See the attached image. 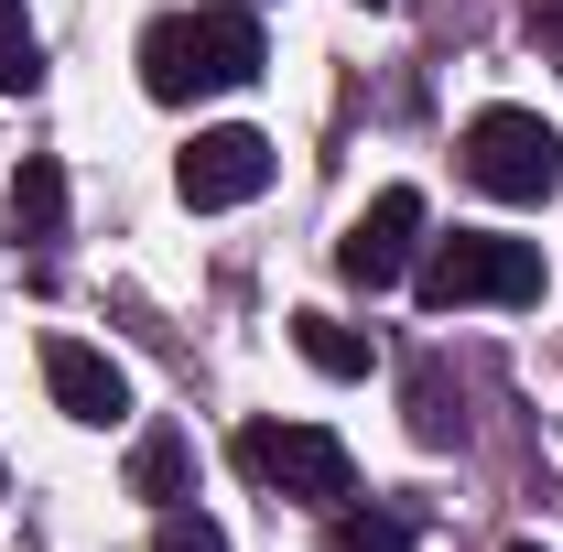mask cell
<instances>
[{
    "instance_id": "1",
    "label": "cell",
    "mask_w": 563,
    "mask_h": 552,
    "mask_svg": "<svg viewBox=\"0 0 563 552\" xmlns=\"http://www.w3.org/2000/svg\"><path fill=\"white\" fill-rule=\"evenodd\" d=\"M272 66L261 55V22L250 11H163L152 33H141V87L163 98V109H196V98H217V87H250V76Z\"/></svg>"
},
{
    "instance_id": "2",
    "label": "cell",
    "mask_w": 563,
    "mask_h": 552,
    "mask_svg": "<svg viewBox=\"0 0 563 552\" xmlns=\"http://www.w3.org/2000/svg\"><path fill=\"white\" fill-rule=\"evenodd\" d=\"M455 152H466V185L498 196V207H542V196L563 185V131L542 120V109H477Z\"/></svg>"
},
{
    "instance_id": "3",
    "label": "cell",
    "mask_w": 563,
    "mask_h": 552,
    "mask_svg": "<svg viewBox=\"0 0 563 552\" xmlns=\"http://www.w3.org/2000/svg\"><path fill=\"white\" fill-rule=\"evenodd\" d=\"M422 303L455 314V303H542V250L531 239H498V228H455L422 250Z\"/></svg>"
},
{
    "instance_id": "4",
    "label": "cell",
    "mask_w": 563,
    "mask_h": 552,
    "mask_svg": "<svg viewBox=\"0 0 563 552\" xmlns=\"http://www.w3.org/2000/svg\"><path fill=\"white\" fill-rule=\"evenodd\" d=\"M239 466L272 487V498H314V509H336L357 487L347 444H336L325 422H239Z\"/></svg>"
},
{
    "instance_id": "5",
    "label": "cell",
    "mask_w": 563,
    "mask_h": 552,
    "mask_svg": "<svg viewBox=\"0 0 563 552\" xmlns=\"http://www.w3.org/2000/svg\"><path fill=\"white\" fill-rule=\"evenodd\" d=\"M412 261H422V196H412V185H379V196H368V217L336 239V281H357V292H390Z\"/></svg>"
},
{
    "instance_id": "6",
    "label": "cell",
    "mask_w": 563,
    "mask_h": 552,
    "mask_svg": "<svg viewBox=\"0 0 563 552\" xmlns=\"http://www.w3.org/2000/svg\"><path fill=\"white\" fill-rule=\"evenodd\" d=\"M174 185H185V207H250V196L272 185V141L250 131V120H228V131H196V152L174 163Z\"/></svg>"
},
{
    "instance_id": "7",
    "label": "cell",
    "mask_w": 563,
    "mask_h": 552,
    "mask_svg": "<svg viewBox=\"0 0 563 552\" xmlns=\"http://www.w3.org/2000/svg\"><path fill=\"white\" fill-rule=\"evenodd\" d=\"M44 390H55V412L87 422V433L131 422V379H120V357H98L87 336H44Z\"/></svg>"
},
{
    "instance_id": "8",
    "label": "cell",
    "mask_w": 563,
    "mask_h": 552,
    "mask_svg": "<svg viewBox=\"0 0 563 552\" xmlns=\"http://www.w3.org/2000/svg\"><path fill=\"white\" fill-rule=\"evenodd\" d=\"M185 487H196V444L174 433V422H152L131 444V498H163V509H185Z\"/></svg>"
},
{
    "instance_id": "9",
    "label": "cell",
    "mask_w": 563,
    "mask_h": 552,
    "mask_svg": "<svg viewBox=\"0 0 563 552\" xmlns=\"http://www.w3.org/2000/svg\"><path fill=\"white\" fill-rule=\"evenodd\" d=\"M11 228H22V239H66V163H55V152H33V163L11 174Z\"/></svg>"
},
{
    "instance_id": "10",
    "label": "cell",
    "mask_w": 563,
    "mask_h": 552,
    "mask_svg": "<svg viewBox=\"0 0 563 552\" xmlns=\"http://www.w3.org/2000/svg\"><path fill=\"white\" fill-rule=\"evenodd\" d=\"M292 346H303L325 379H368V336H357V325H336V314H292Z\"/></svg>"
},
{
    "instance_id": "11",
    "label": "cell",
    "mask_w": 563,
    "mask_h": 552,
    "mask_svg": "<svg viewBox=\"0 0 563 552\" xmlns=\"http://www.w3.org/2000/svg\"><path fill=\"white\" fill-rule=\"evenodd\" d=\"M325 552H412V509H336Z\"/></svg>"
},
{
    "instance_id": "12",
    "label": "cell",
    "mask_w": 563,
    "mask_h": 552,
    "mask_svg": "<svg viewBox=\"0 0 563 552\" xmlns=\"http://www.w3.org/2000/svg\"><path fill=\"white\" fill-rule=\"evenodd\" d=\"M412 433H422V444H466V401H455L444 368H422V379H412Z\"/></svg>"
},
{
    "instance_id": "13",
    "label": "cell",
    "mask_w": 563,
    "mask_h": 552,
    "mask_svg": "<svg viewBox=\"0 0 563 552\" xmlns=\"http://www.w3.org/2000/svg\"><path fill=\"white\" fill-rule=\"evenodd\" d=\"M0 87H44V44H33V22H22V0H0Z\"/></svg>"
},
{
    "instance_id": "14",
    "label": "cell",
    "mask_w": 563,
    "mask_h": 552,
    "mask_svg": "<svg viewBox=\"0 0 563 552\" xmlns=\"http://www.w3.org/2000/svg\"><path fill=\"white\" fill-rule=\"evenodd\" d=\"M152 552H228V531H217L207 509H163V531H152Z\"/></svg>"
},
{
    "instance_id": "15",
    "label": "cell",
    "mask_w": 563,
    "mask_h": 552,
    "mask_svg": "<svg viewBox=\"0 0 563 552\" xmlns=\"http://www.w3.org/2000/svg\"><path fill=\"white\" fill-rule=\"evenodd\" d=\"M531 44H542V55L563 66V0H531Z\"/></svg>"
},
{
    "instance_id": "16",
    "label": "cell",
    "mask_w": 563,
    "mask_h": 552,
    "mask_svg": "<svg viewBox=\"0 0 563 552\" xmlns=\"http://www.w3.org/2000/svg\"><path fill=\"white\" fill-rule=\"evenodd\" d=\"M509 552H542V542H509Z\"/></svg>"
}]
</instances>
